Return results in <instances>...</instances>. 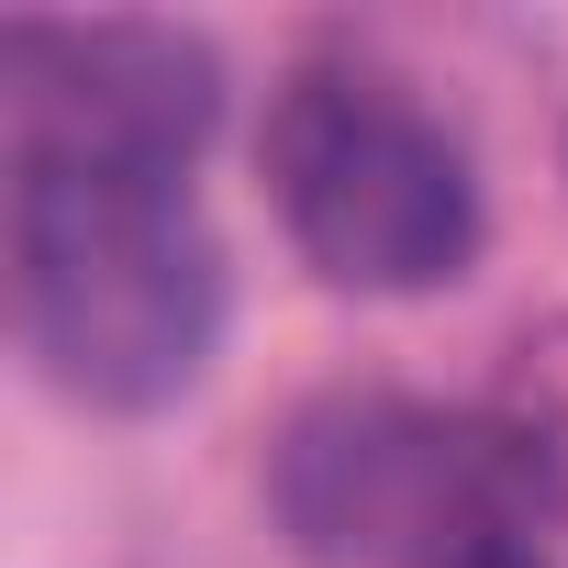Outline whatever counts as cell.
<instances>
[{"label": "cell", "instance_id": "obj_2", "mask_svg": "<svg viewBox=\"0 0 568 568\" xmlns=\"http://www.w3.org/2000/svg\"><path fill=\"white\" fill-rule=\"evenodd\" d=\"M267 190L335 291H446L479 256L468 145L368 68H302L267 112Z\"/></svg>", "mask_w": 568, "mask_h": 568}, {"label": "cell", "instance_id": "obj_5", "mask_svg": "<svg viewBox=\"0 0 568 568\" xmlns=\"http://www.w3.org/2000/svg\"><path fill=\"white\" fill-rule=\"evenodd\" d=\"M479 568H535V557H524V546H490V557H479Z\"/></svg>", "mask_w": 568, "mask_h": 568}, {"label": "cell", "instance_id": "obj_1", "mask_svg": "<svg viewBox=\"0 0 568 568\" xmlns=\"http://www.w3.org/2000/svg\"><path fill=\"white\" fill-rule=\"evenodd\" d=\"M12 324L23 357L90 413L179 402L223 335V245L190 179L12 168Z\"/></svg>", "mask_w": 568, "mask_h": 568}, {"label": "cell", "instance_id": "obj_4", "mask_svg": "<svg viewBox=\"0 0 568 568\" xmlns=\"http://www.w3.org/2000/svg\"><path fill=\"white\" fill-rule=\"evenodd\" d=\"M223 68L179 23H0V156L12 168H156L190 179Z\"/></svg>", "mask_w": 568, "mask_h": 568}, {"label": "cell", "instance_id": "obj_3", "mask_svg": "<svg viewBox=\"0 0 568 568\" xmlns=\"http://www.w3.org/2000/svg\"><path fill=\"white\" fill-rule=\"evenodd\" d=\"M278 501L291 535L335 568H479L490 546H513L501 468L479 457V435L402 402L313 413L278 457Z\"/></svg>", "mask_w": 568, "mask_h": 568}]
</instances>
